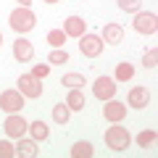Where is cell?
Instances as JSON below:
<instances>
[{"mask_svg": "<svg viewBox=\"0 0 158 158\" xmlns=\"http://www.w3.org/2000/svg\"><path fill=\"white\" fill-rule=\"evenodd\" d=\"M150 103V92L148 87H132L129 90V106L132 108H145Z\"/></svg>", "mask_w": 158, "mask_h": 158, "instance_id": "13", "label": "cell"}, {"mask_svg": "<svg viewBox=\"0 0 158 158\" xmlns=\"http://www.w3.org/2000/svg\"><path fill=\"white\" fill-rule=\"evenodd\" d=\"M69 116H71V108H69L66 103H58V106L53 108V118H56L58 124H66V121H69Z\"/></svg>", "mask_w": 158, "mask_h": 158, "instance_id": "20", "label": "cell"}, {"mask_svg": "<svg viewBox=\"0 0 158 158\" xmlns=\"http://www.w3.org/2000/svg\"><path fill=\"white\" fill-rule=\"evenodd\" d=\"M82 42H79V50H82V56H87V58H98L103 53V48H106V42H103V37L100 34H82Z\"/></svg>", "mask_w": 158, "mask_h": 158, "instance_id": "3", "label": "cell"}, {"mask_svg": "<svg viewBox=\"0 0 158 158\" xmlns=\"http://www.w3.org/2000/svg\"><path fill=\"white\" fill-rule=\"evenodd\" d=\"M48 63H69V53L63 50V48H53L50 50V56H48Z\"/></svg>", "mask_w": 158, "mask_h": 158, "instance_id": "23", "label": "cell"}, {"mask_svg": "<svg viewBox=\"0 0 158 158\" xmlns=\"http://www.w3.org/2000/svg\"><path fill=\"white\" fill-rule=\"evenodd\" d=\"M103 42H106V45H118V42H124V27H121V24H106V27H103Z\"/></svg>", "mask_w": 158, "mask_h": 158, "instance_id": "10", "label": "cell"}, {"mask_svg": "<svg viewBox=\"0 0 158 158\" xmlns=\"http://www.w3.org/2000/svg\"><path fill=\"white\" fill-rule=\"evenodd\" d=\"M32 56H34V45L29 42V40L19 37L16 42H13V58L21 61V63H27V61H32Z\"/></svg>", "mask_w": 158, "mask_h": 158, "instance_id": "12", "label": "cell"}, {"mask_svg": "<svg viewBox=\"0 0 158 158\" xmlns=\"http://www.w3.org/2000/svg\"><path fill=\"white\" fill-rule=\"evenodd\" d=\"M106 145L113 153H124L132 145V135L127 132V127H108L106 129Z\"/></svg>", "mask_w": 158, "mask_h": 158, "instance_id": "2", "label": "cell"}, {"mask_svg": "<svg viewBox=\"0 0 158 158\" xmlns=\"http://www.w3.org/2000/svg\"><path fill=\"white\" fill-rule=\"evenodd\" d=\"M16 156V145H11L8 140H0V158H13Z\"/></svg>", "mask_w": 158, "mask_h": 158, "instance_id": "26", "label": "cell"}, {"mask_svg": "<svg viewBox=\"0 0 158 158\" xmlns=\"http://www.w3.org/2000/svg\"><path fill=\"white\" fill-rule=\"evenodd\" d=\"M132 27L137 29L140 34H156L158 32V16L156 13H137Z\"/></svg>", "mask_w": 158, "mask_h": 158, "instance_id": "8", "label": "cell"}, {"mask_svg": "<svg viewBox=\"0 0 158 158\" xmlns=\"http://www.w3.org/2000/svg\"><path fill=\"white\" fill-rule=\"evenodd\" d=\"M156 129H145V132H140V135H137V145L140 148H150L153 142H156Z\"/></svg>", "mask_w": 158, "mask_h": 158, "instance_id": "22", "label": "cell"}, {"mask_svg": "<svg viewBox=\"0 0 158 158\" xmlns=\"http://www.w3.org/2000/svg\"><path fill=\"white\" fill-rule=\"evenodd\" d=\"M29 3H32V0H19V6H24V8H29Z\"/></svg>", "mask_w": 158, "mask_h": 158, "instance_id": "28", "label": "cell"}, {"mask_svg": "<svg viewBox=\"0 0 158 158\" xmlns=\"http://www.w3.org/2000/svg\"><path fill=\"white\" fill-rule=\"evenodd\" d=\"M3 129H6V135L8 137H24L29 132V124L24 121V116L21 113H8V118H6V124H3Z\"/></svg>", "mask_w": 158, "mask_h": 158, "instance_id": "6", "label": "cell"}, {"mask_svg": "<svg viewBox=\"0 0 158 158\" xmlns=\"http://www.w3.org/2000/svg\"><path fill=\"white\" fill-rule=\"evenodd\" d=\"M90 156H92V145L87 140L77 142V145L71 148V158H90Z\"/></svg>", "mask_w": 158, "mask_h": 158, "instance_id": "18", "label": "cell"}, {"mask_svg": "<svg viewBox=\"0 0 158 158\" xmlns=\"http://www.w3.org/2000/svg\"><path fill=\"white\" fill-rule=\"evenodd\" d=\"M66 106L71 108V111H85V106H87V98H85V92L82 90H69V98H66Z\"/></svg>", "mask_w": 158, "mask_h": 158, "instance_id": "15", "label": "cell"}, {"mask_svg": "<svg viewBox=\"0 0 158 158\" xmlns=\"http://www.w3.org/2000/svg\"><path fill=\"white\" fill-rule=\"evenodd\" d=\"M0 45H3V32H0Z\"/></svg>", "mask_w": 158, "mask_h": 158, "instance_id": "30", "label": "cell"}, {"mask_svg": "<svg viewBox=\"0 0 158 158\" xmlns=\"http://www.w3.org/2000/svg\"><path fill=\"white\" fill-rule=\"evenodd\" d=\"M132 77H135V66H132L129 61H124V63L116 66V82H129Z\"/></svg>", "mask_w": 158, "mask_h": 158, "instance_id": "16", "label": "cell"}, {"mask_svg": "<svg viewBox=\"0 0 158 158\" xmlns=\"http://www.w3.org/2000/svg\"><path fill=\"white\" fill-rule=\"evenodd\" d=\"M8 24H11V29L13 32H19V34H27V32H32L34 29V24H37V16H34L29 8H24V6H19L16 11L8 16Z\"/></svg>", "mask_w": 158, "mask_h": 158, "instance_id": "1", "label": "cell"}, {"mask_svg": "<svg viewBox=\"0 0 158 158\" xmlns=\"http://www.w3.org/2000/svg\"><path fill=\"white\" fill-rule=\"evenodd\" d=\"M16 85H19V92L24 98H40L42 95V79H37L34 74H21Z\"/></svg>", "mask_w": 158, "mask_h": 158, "instance_id": "4", "label": "cell"}, {"mask_svg": "<svg viewBox=\"0 0 158 158\" xmlns=\"http://www.w3.org/2000/svg\"><path fill=\"white\" fill-rule=\"evenodd\" d=\"M92 95H95L98 100H111V98L116 95V79L98 77L95 82H92Z\"/></svg>", "mask_w": 158, "mask_h": 158, "instance_id": "5", "label": "cell"}, {"mask_svg": "<svg viewBox=\"0 0 158 158\" xmlns=\"http://www.w3.org/2000/svg\"><path fill=\"white\" fill-rule=\"evenodd\" d=\"M103 116H106V121H113V124H121L127 116V103H118V100H106V106H103Z\"/></svg>", "mask_w": 158, "mask_h": 158, "instance_id": "9", "label": "cell"}, {"mask_svg": "<svg viewBox=\"0 0 158 158\" xmlns=\"http://www.w3.org/2000/svg\"><path fill=\"white\" fill-rule=\"evenodd\" d=\"M142 63H145V69H156L158 66V50H156V48L142 56Z\"/></svg>", "mask_w": 158, "mask_h": 158, "instance_id": "25", "label": "cell"}, {"mask_svg": "<svg viewBox=\"0 0 158 158\" xmlns=\"http://www.w3.org/2000/svg\"><path fill=\"white\" fill-rule=\"evenodd\" d=\"M32 74H34L37 79H45L48 74H50V66H48V63H37V66L32 69Z\"/></svg>", "mask_w": 158, "mask_h": 158, "instance_id": "27", "label": "cell"}, {"mask_svg": "<svg viewBox=\"0 0 158 158\" xmlns=\"http://www.w3.org/2000/svg\"><path fill=\"white\" fill-rule=\"evenodd\" d=\"M16 156H21V158H34V156H37V140H24V137H19V142H16Z\"/></svg>", "mask_w": 158, "mask_h": 158, "instance_id": "14", "label": "cell"}, {"mask_svg": "<svg viewBox=\"0 0 158 158\" xmlns=\"http://www.w3.org/2000/svg\"><path fill=\"white\" fill-rule=\"evenodd\" d=\"M140 6H142V0H118V8L127 11V13H137Z\"/></svg>", "mask_w": 158, "mask_h": 158, "instance_id": "24", "label": "cell"}, {"mask_svg": "<svg viewBox=\"0 0 158 158\" xmlns=\"http://www.w3.org/2000/svg\"><path fill=\"white\" fill-rule=\"evenodd\" d=\"M63 32H66V37H82L87 32V21L82 16H69L63 21Z\"/></svg>", "mask_w": 158, "mask_h": 158, "instance_id": "11", "label": "cell"}, {"mask_svg": "<svg viewBox=\"0 0 158 158\" xmlns=\"http://www.w3.org/2000/svg\"><path fill=\"white\" fill-rule=\"evenodd\" d=\"M61 85H66L69 90H74V87L79 90V87H85L87 82H85V77H82V74H66V77L61 79Z\"/></svg>", "mask_w": 158, "mask_h": 158, "instance_id": "19", "label": "cell"}, {"mask_svg": "<svg viewBox=\"0 0 158 158\" xmlns=\"http://www.w3.org/2000/svg\"><path fill=\"white\" fill-rule=\"evenodd\" d=\"M29 135H32V140H48V124L45 121H32L29 124Z\"/></svg>", "mask_w": 158, "mask_h": 158, "instance_id": "17", "label": "cell"}, {"mask_svg": "<svg viewBox=\"0 0 158 158\" xmlns=\"http://www.w3.org/2000/svg\"><path fill=\"white\" fill-rule=\"evenodd\" d=\"M48 42H50L53 48H63V42H66V32H63V29H50V32H48Z\"/></svg>", "mask_w": 158, "mask_h": 158, "instance_id": "21", "label": "cell"}, {"mask_svg": "<svg viewBox=\"0 0 158 158\" xmlns=\"http://www.w3.org/2000/svg\"><path fill=\"white\" fill-rule=\"evenodd\" d=\"M45 3H50V6H53V3H58V0H45Z\"/></svg>", "mask_w": 158, "mask_h": 158, "instance_id": "29", "label": "cell"}, {"mask_svg": "<svg viewBox=\"0 0 158 158\" xmlns=\"http://www.w3.org/2000/svg\"><path fill=\"white\" fill-rule=\"evenodd\" d=\"M0 108L6 113H19L24 108V95L19 90H6L0 92Z\"/></svg>", "mask_w": 158, "mask_h": 158, "instance_id": "7", "label": "cell"}]
</instances>
